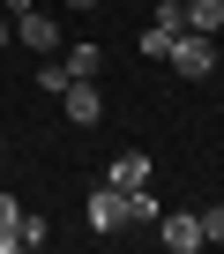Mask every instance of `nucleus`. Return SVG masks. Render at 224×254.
Wrapping results in <instances>:
<instances>
[{
	"label": "nucleus",
	"mask_w": 224,
	"mask_h": 254,
	"mask_svg": "<svg viewBox=\"0 0 224 254\" xmlns=\"http://www.w3.org/2000/svg\"><path fill=\"white\" fill-rule=\"evenodd\" d=\"M157 217H165V202H157L150 187H135V194H127V224H157Z\"/></svg>",
	"instance_id": "obj_10"
},
{
	"label": "nucleus",
	"mask_w": 224,
	"mask_h": 254,
	"mask_svg": "<svg viewBox=\"0 0 224 254\" xmlns=\"http://www.w3.org/2000/svg\"><path fill=\"white\" fill-rule=\"evenodd\" d=\"M67 8H75V15H90V8H97V0H67Z\"/></svg>",
	"instance_id": "obj_18"
},
{
	"label": "nucleus",
	"mask_w": 224,
	"mask_h": 254,
	"mask_svg": "<svg viewBox=\"0 0 224 254\" xmlns=\"http://www.w3.org/2000/svg\"><path fill=\"white\" fill-rule=\"evenodd\" d=\"M90 232H127V187H112V180H97L90 187Z\"/></svg>",
	"instance_id": "obj_2"
},
{
	"label": "nucleus",
	"mask_w": 224,
	"mask_h": 254,
	"mask_svg": "<svg viewBox=\"0 0 224 254\" xmlns=\"http://www.w3.org/2000/svg\"><path fill=\"white\" fill-rule=\"evenodd\" d=\"M187 30L217 38V30H224V0H187Z\"/></svg>",
	"instance_id": "obj_8"
},
{
	"label": "nucleus",
	"mask_w": 224,
	"mask_h": 254,
	"mask_svg": "<svg viewBox=\"0 0 224 254\" xmlns=\"http://www.w3.org/2000/svg\"><path fill=\"white\" fill-rule=\"evenodd\" d=\"M150 23H157V30H172V38H179V30H187V0H157V15H150Z\"/></svg>",
	"instance_id": "obj_12"
},
{
	"label": "nucleus",
	"mask_w": 224,
	"mask_h": 254,
	"mask_svg": "<svg viewBox=\"0 0 224 254\" xmlns=\"http://www.w3.org/2000/svg\"><path fill=\"white\" fill-rule=\"evenodd\" d=\"M60 60H67V75H75V82H97V67H105V45L75 38V53H60Z\"/></svg>",
	"instance_id": "obj_7"
},
{
	"label": "nucleus",
	"mask_w": 224,
	"mask_h": 254,
	"mask_svg": "<svg viewBox=\"0 0 224 254\" xmlns=\"http://www.w3.org/2000/svg\"><path fill=\"white\" fill-rule=\"evenodd\" d=\"M165 60H172L187 82H209V75H217V38H202V30H179Z\"/></svg>",
	"instance_id": "obj_1"
},
{
	"label": "nucleus",
	"mask_w": 224,
	"mask_h": 254,
	"mask_svg": "<svg viewBox=\"0 0 224 254\" xmlns=\"http://www.w3.org/2000/svg\"><path fill=\"white\" fill-rule=\"evenodd\" d=\"M15 38H23L30 53H60V23H53V15H38V8H30V15H15Z\"/></svg>",
	"instance_id": "obj_6"
},
{
	"label": "nucleus",
	"mask_w": 224,
	"mask_h": 254,
	"mask_svg": "<svg viewBox=\"0 0 224 254\" xmlns=\"http://www.w3.org/2000/svg\"><path fill=\"white\" fill-rule=\"evenodd\" d=\"M45 239H53V224H45L38 209H23V217H15V247H45Z\"/></svg>",
	"instance_id": "obj_11"
},
{
	"label": "nucleus",
	"mask_w": 224,
	"mask_h": 254,
	"mask_svg": "<svg viewBox=\"0 0 224 254\" xmlns=\"http://www.w3.org/2000/svg\"><path fill=\"white\" fill-rule=\"evenodd\" d=\"M67 82H75V75H67V60H60V53H45V60H38V90H53V97H60Z\"/></svg>",
	"instance_id": "obj_9"
},
{
	"label": "nucleus",
	"mask_w": 224,
	"mask_h": 254,
	"mask_svg": "<svg viewBox=\"0 0 224 254\" xmlns=\"http://www.w3.org/2000/svg\"><path fill=\"white\" fill-rule=\"evenodd\" d=\"M30 8H38V0H8V15H30Z\"/></svg>",
	"instance_id": "obj_17"
},
{
	"label": "nucleus",
	"mask_w": 224,
	"mask_h": 254,
	"mask_svg": "<svg viewBox=\"0 0 224 254\" xmlns=\"http://www.w3.org/2000/svg\"><path fill=\"white\" fill-rule=\"evenodd\" d=\"M194 224H202V239H224V194H217L209 209H194Z\"/></svg>",
	"instance_id": "obj_15"
},
{
	"label": "nucleus",
	"mask_w": 224,
	"mask_h": 254,
	"mask_svg": "<svg viewBox=\"0 0 224 254\" xmlns=\"http://www.w3.org/2000/svg\"><path fill=\"white\" fill-rule=\"evenodd\" d=\"M60 112H67L75 127H97V120H105V97H97V82H67V90H60Z\"/></svg>",
	"instance_id": "obj_3"
},
{
	"label": "nucleus",
	"mask_w": 224,
	"mask_h": 254,
	"mask_svg": "<svg viewBox=\"0 0 224 254\" xmlns=\"http://www.w3.org/2000/svg\"><path fill=\"white\" fill-rule=\"evenodd\" d=\"M157 239H165L172 254H194V247H202V224H194V209H165V217H157Z\"/></svg>",
	"instance_id": "obj_4"
},
{
	"label": "nucleus",
	"mask_w": 224,
	"mask_h": 254,
	"mask_svg": "<svg viewBox=\"0 0 224 254\" xmlns=\"http://www.w3.org/2000/svg\"><path fill=\"white\" fill-rule=\"evenodd\" d=\"M8 45H15V15L0 8V53H8Z\"/></svg>",
	"instance_id": "obj_16"
},
{
	"label": "nucleus",
	"mask_w": 224,
	"mask_h": 254,
	"mask_svg": "<svg viewBox=\"0 0 224 254\" xmlns=\"http://www.w3.org/2000/svg\"><path fill=\"white\" fill-rule=\"evenodd\" d=\"M135 53H142V60H165V53H172V30H157V23H150V30L135 38Z\"/></svg>",
	"instance_id": "obj_13"
},
{
	"label": "nucleus",
	"mask_w": 224,
	"mask_h": 254,
	"mask_svg": "<svg viewBox=\"0 0 224 254\" xmlns=\"http://www.w3.org/2000/svg\"><path fill=\"white\" fill-rule=\"evenodd\" d=\"M15 217H23L15 194H0V254H15Z\"/></svg>",
	"instance_id": "obj_14"
},
{
	"label": "nucleus",
	"mask_w": 224,
	"mask_h": 254,
	"mask_svg": "<svg viewBox=\"0 0 224 254\" xmlns=\"http://www.w3.org/2000/svg\"><path fill=\"white\" fill-rule=\"evenodd\" d=\"M150 172H157V165H150V150H120V157L105 165V180H112V187H127V194H135V187H150Z\"/></svg>",
	"instance_id": "obj_5"
},
{
	"label": "nucleus",
	"mask_w": 224,
	"mask_h": 254,
	"mask_svg": "<svg viewBox=\"0 0 224 254\" xmlns=\"http://www.w3.org/2000/svg\"><path fill=\"white\" fill-rule=\"evenodd\" d=\"M217 194H224V187H217Z\"/></svg>",
	"instance_id": "obj_19"
}]
</instances>
